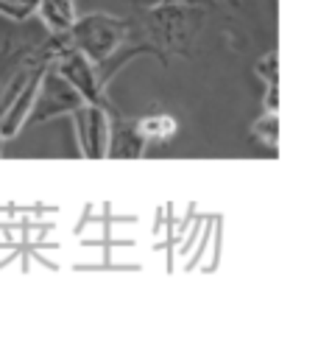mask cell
I'll return each mask as SVG.
<instances>
[{
    "instance_id": "2",
    "label": "cell",
    "mask_w": 318,
    "mask_h": 352,
    "mask_svg": "<svg viewBox=\"0 0 318 352\" xmlns=\"http://www.w3.org/2000/svg\"><path fill=\"white\" fill-rule=\"evenodd\" d=\"M128 25H131L128 17L95 12V14H87V17H76V23L67 31V39L76 51H81L98 67L117 54V48L128 36Z\"/></svg>"
},
{
    "instance_id": "1",
    "label": "cell",
    "mask_w": 318,
    "mask_h": 352,
    "mask_svg": "<svg viewBox=\"0 0 318 352\" xmlns=\"http://www.w3.org/2000/svg\"><path fill=\"white\" fill-rule=\"evenodd\" d=\"M204 6L170 3V6H146L128 17V36L137 39L146 56H157L162 65L170 56H190L196 39L207 23Z\"/></svg>"
},
{
    "instance_id": "14",
    "label": "cell",
    "mask_w": 318,
    "mask_h": 352,
    "mask_svg": "<svg viewBox=\"0 0 318 352\" xmlns=\"http://www.w3.org/2000/svg\"><path fill=\"white\" fill-rule=\"evenodd\" d=\"M229 3H232L235 9H240V0H229Z\"/></svg>"
},
{
    "instance_id": "6",
    "label": "cell",
    "mask_w": 318,
    "mask_h": 352,
    "mask_svg": "<svg viewBox=\"0 0 318 352\" xmlns=\"http://www.w3.org/2000/svg\"><path fill=\"white\" fill-rule=\"evenodd\" d=\"M143 154H146V138L140 135L137 120H128L120 109L109 112L106 160H140Z\"/></svg>"
},
{
    "instance_id": "3",
    "label": "cell",
    "mask_w": 318,
    "mask_h": 352,
    "mask_svg": "<svg viewBox=\"0 0 318 352\" xmlns=\"http://www.w3.org/2000/svg\"><path fill=\"white\" fill-rule=\"evenodd\" d=\"M84 104V98L76 93V87L54 67V62L45 67L42 78H39V87H36V98H34V107L28 112V120L25 126H42L54 118H62V115H73L78 107Z\"/></svg>"
},
{
    "instance_id": "5",
    "label": "cell",
    "mask_w": 318,
    "mask_h": 352,
    "mask_svg": "<svg viewBox=\"0 0 318 352\" xmlns=\"http://www.w3.org/2000/svg\"><path fill=\"white\" fill-rule=\"evenodd\" d=\"M76 140L84 160H106V143H109V112L95 104H81L73 112Z\"/></svg>"
},
{
    "instance_id": "9",
    "label": "cell",
    "mask_w": 318,
    "mask_h": 352,
    "mask_svg": "<svg viewBox=\"0 0 318 352\" xmlns=\"http://www.w3.org/2000/svg\"><path fill=\"white\" fill-rule=\"evenodd\" d=\"M140 135L146 138V143H165L176 135V118L173 115H146L143 120H137Z\"/></svg>"
},
{
    "instance_id": "13",
    "label": "cell",
    "mask_w": 318,
    "mask_h": 352,
    "mask_svg": "<svg viewBox=\"0 0 318 352\" xmlns=\"http://www.w3.org/2000/svg\"><path fill=\"white\" fill-rule=\"evenodd\" d=\"M170 3H188V6H204L212 9L215 0H146V6H170Z\"/></svg>"
},
{
    "instance_id": "4",
    "label": "cell",
    "mask_w": 318,
    "mask_h": 352,
    "mask_svg": "<svg viewBox=\"0 0 318 352\" xmlns=\"http://www.w3.org/2000/svg\"><path fill=\"white\" fill-rule=\"evenodd\" d=\"M54 67L76 87V93L84 98V104H95V107H104L106 112H115V107H112L109 98L104 96V87H101V81H98L95 65L89 62L81 51H76L73 45H67V48L54 59Z\"/></svg>"
},
{
    "instance_id": "10",
    "label": "cell",
    "mask_w": 318,
    "mask_h": 352,
    "mask_svg": "<svg viewBox=\"0 0 318 352\" xmlns=\"http://www.w3.org/2000/svg\"><path fill=\"white\" fill-rule=\"evenodd\" d=\"M36 3L39 0H0V14L14 23H23L36 12Z\"/></svg>"
},
{
    "instance_id": "8",
    "label": "cell",
    "mask_w": 318,
    "mask_h": 352,
    "mask_svg": "<svg viewBox=\"0 0 318 352\" xmlns=\"http://www.w3.org/2000/svg\"><path fill=\"white\" fill-rule=\"evenodd\" d=\"M36 12H39L42 23L51 28V34H67L70 25L76 23L73 0H39Z\"/></svg>"
},
{
    "instance_id": "7",
    "label": "cell",
    "mask_w": 318,
    "mask_h": 352,
    "mask_svg": "<svg viewBox=\"0 0 318 352\" xmlns=\"http://www.w3.org/2000/svg\"><path fill=\"white\" fill-rule=\"evenodd\" d=\"M39 42H31V39H14L9 36L3 42V48H0V98L6 96L12 78L28 65V59L34 56Z\"/></svg>"
},
{
    "instance_id": "11",
    "label": "cell",
    "mask_w": 318,
    "mask_h": 352,
    "mask_svg": "<svg viewBox=\"0 0 318 352\" xmlns=\"http://www.w3.org/2000/svg\"><path fill=\"white\" fill-rule=\"evenodd\" d=\"M254 135H257L265 146H277V138H280V118H277V112H265V115L254 123Z\"/></svg>"
},
{
    "instance_id": "12",
    "label": "cell",
    "mask_w": 318,
    "mask_h": 352,
    "mask_svg": "<svg viewBox=\"0 0 318 352\" xmlns=\"http://www.w3.org/2000/svg\"><path fill=\"white\" fill-rule=\"evenodd\" d=\"M280 59H277V54H268V56H262L260 62H257V73L262 76V81L268 84V87H280Z\"/></svg>"
}]
</instances>
